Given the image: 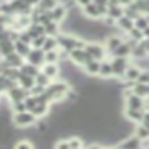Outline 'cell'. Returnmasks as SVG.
I'll use <instances>...</instances> for the list:
<instances>
[{"label": "cell", "instance_id": "12", "mask_svg": "<svg viewBox=\"0 0 149 149\" xmlns=\"http://www.w3.org/2000/svg\"><path fill=\"white\" fill-rule=\"evenodd\" d=\"M125 41V34L123 36H108L104 39V47H106V52H108V56L114 54V50L118 49V47Z\"/></svg>", "mask_w": 149, "mask_h": 149}, {"label": "cell", "instance_id": "6", "mask_svg": "<svg viewBox=\"0 0 149 149\" xmlns=\"http://www.w3.org/2000/svg\"><path fill=\"white\" fill-rule=\"evenodd\" d=\"M84 49H86V52L90 54L93 60H104L106 56H108L106 47L102 45V43H97V41H88Z\"/></svg>", "mask_w": 149, "mask_h": 149}, {"label": "cell", "instance_id": "39", "mask_svg": "<svg viewBox=\"0 0 149 149\" xmlns=\"http://www.w3.org/2000/svg\"><path fill=\"white\" fill-rule=\"evenodd\" d=\"M45 90H47L45 86H39V84H34V86L30 88V93H32V95H41V93H43Z\"/></svg>", "mask_w": 149, "mask_h": 149}, {"label": "cell", "instance_id": "41", "mask_svg": "<svg viewBox=\"0 0 149 149\" xmlns=\"http://www.w3.org/2000/svg\"><path fill=\"white\" fill-rule=\"evenodd\" d=\"M90 2H93V0H74V6H78V8H84V6H88Z\"/></svg>", "mask_w": 149, "mask_h": 149}, {"label": "cell", "instance_id": "30", "mask_svg": "<svg viewBox=\"0 0 149 149\" xmlns=\"http://www.w3.org/2000/svg\"><path fill=\"white\" fill-rule=\"evenodd\" d=\"M132 91L140 97H147V84H142V82H134L132 84Z\"/></svg>", "mask_w": 149, "mask_h": 149}, {"label": "cell", "instance_id": "44", "mask_svg": "<svg viewBox=\"0 0 149 149\" xmlns=\"http://www.w3.org/2000/svg\"><path fill=\"white\" fill-rule=\"evenodd\" d=\"M8 2H11V0H8Z\"/></svg>", "mask_w": 149, "mask_h": 149}, {"label": "cell", "instance_id": "7", "mask_svg": "<svg viewBox=\"0 0 149 149\" xmlns=\"http://www.w3.org/2000/svg\"><path fill=\"white\" fill-rule=\"evenodd\" d=\"M69 60H71L73 65H77V67H84V65L93 58L86 52V49H73L71 52H69Z\"/></svg>", "mask_w": 149, "mask_h": 149}, {"label": "cell", "instance_id": "4", "mask_svg": "<svg viewBox=\"0 0 149 149\" xmlns=\"http://www.w3.org/2000/svg\"><path fill=\"white\" fill-rule=\"evenodd\" d=\"M84 17L91 19V21H102V17H106V11H108V6H99L97 2H90L88 6L80 8Z\"/></svg>", "mask_w": 149, "mask_h": 149}, {"label": "cell", "instance_id": "34", "mask_svg": "<svg viewBox=\"0 0 149 149\" xmlns=\"http://www.w3.org/2000/svg\"><path fill=\"white\" fill-rule=\"evenodd\" d=\"M134 26L140 28V30H146V28L149 26V21H147V17L146 15H140L136 21H134Z\"/></svg>", "mask_w": 149, "mask_h": 149}, {"label": "cell", "instance_id": "36", "mask_svg": "<svg viewBox=\"0 0 149 149\" xmlns=\"http://www.w3.org/2000/svg\"><path fill=\"white\" fill-rule=\"evenodd\" d=\"M45 37H47V34L34 37V39H32V47H34V49H43V45H45Z\"/></svg>", "mask_w": 149, "mask_h": 149}, {"label": "cell", "instance_id": "37", "mask_svg": "<svg viewBox=\"0 0 149 149\" xmlns=\"http://www.w3.org/2000/svg\"><path fill=\"white\" fill-rule=\"evenodd\" d=\"M32 147H36V146L32 142H28V140H21V142L15 143V149H32Z\"/></svg>", "mask_w": 149, "mask_h": 149}, {"label": "cell", "instance_id": "23", "mask_svg": "<svg viewBox=\"0 0 149 149\" xmlns=\"http://www.w3.org/2000/svg\"><path fill=\"white\" fill-rule=\"evenodd\" d=\"M106 15L118 21L119 17H123V15H125V8L121 6V4H116V6H108V11H106Z\"/></svg>", "mask_w": 149, "mask_h": 149}, {"label": "cell", "instance_id": "13", "mask_svg": "<svg viewBox=\"0 0 149 149\" xmlns=\"http://www.w3.org/2000/svg\"><path fill=\"white\" fill-rule=\"evenodd\" d=\"M99 78H104V80H108V78H114V69H112V62H110V58L101 60Z\"/></svg>", "mask_w": 149, "mask_h": 149}, {"label": "cell", "instance_id": "17", "mask_svg": "<svg viewBox=\"0 0 149 149\" xmlns=\"http://www.w3.org/2000/svg\"><path fill=\"white\" fill-rule=\"evenodd\" d=\"M41 71H43L47 77H50L54 80V78L60 77V73H62V67H60V63H43V67H41Z\"/></svg>", "mask_w": 149, "mask_h": 149}, {"label": "cell", "instance_id": "22", "mask_svg": "<svg viewBox=\"0 0 149 149\" xmlns=\"http://www.w3.org/2000/svg\"><path fill=\"white\" fill-rule=\"evenodd\" d=\"M30 50H32V45L30 43H26V41H22V39H17L15 41V52H19L21 56H24V60H26V56H28Z\"/></svg>", "mask_w": 149, "mask_h": 149}, {"label": "cell", "instance_id": "15", "mask_svg": "<svg viewBox=\"0 0 149 149\" xmlns=\"http://www.w3.org/2000/svg\"><path fill=\"white\" fill-rule=\"evenodd\" d=\"M32 112H34V116L37 119H41V118H45L47 114H49V110H50V102H45V101H37L34 106L30 108Z\"/></svg>", "mask_w": 149, "mask_h": 149}, {"label": "cell", "instance_id": "18", "mask_svg": "<svg viewBox=\"0 0 149 149\" xmlns=\"http://www.w3.org/2000/svg\"><path fill=\"white\" fill-rule=\"evenodd\" d=\"M116 147H143V142L140 140L136 134H130V136H127L123 140V142H119V143H116Z\"/></svg>", "mask_w": 149, "mask_h": 149}, {"label": "cell", "instance_id": "24", "mask_svg": "<svg viewBox=\"0 0 149 149\" xmlns=\"http://www.w3.org/2000/svg\"><path fill=\"white\" fill-rule=\"evenodd\" d=\"M134 134H136L142 142H146V140H149V127H147V125H143V123L134 125Z\"/></svg>", "mask_w": 149, "mask_h": 149}, {"label": "cell", "instance_id": "29", "mask_svg": "<svg viewBox=\"0 0 149 149\" xmlns=\"http://www.w3.org/2000/svg\"><path fill=\"white\" fill-rule=\"evenodd\" d=\"M69 149H82L86 147V143H84V140L80 136H69Z\"/></svg>", "mask_w": 149, "mask_h": 149}, {"label": "cell", "instance_id": "20", "mask_svg": "<svg viewBox=\"0 0 149 149\" xmlns=\"http://www.w3.org/2000/svg\"><path fill=\"white\" fill-rule=\"evenodd\" d=\"M84 73L88 77H99V69H101V60H90L86 65H84Z\"/></svg>", "mask_w": 149, "mask_h": 149}, {"label": "cell", "instance_id": "40", "mask_svg": "<svg viewBox=\"0 0 149 149\" xmlns=\"http://www.w3.org/2000/svg\"><path fill=\"white\" fill-rule=\"evenodd\" d=\"M54 147L56 149H69V140H58V142H54Z\"/></svg>", "mask_w": 149, "mask_h": 149}, {"label": "cell", "instance_id": "21", "mask_svg": "<svg viewBox=\"0 0 149 149\" xmlns=\"http://www.w3.org/2000/svg\"><path fill=\"white\" fill-rule=\"evenodd\" d=\"M60 63L62 62V50L54 49V50H47L45 52V63Z\"/></svg>", "mask_w": 149, "mask_h": 149}, {"label": "cell", "instance_id": "25", "mask_svg": "<svg viewBox=\"0 0 149 149\" xmlns=\"http://www.w3.org/2000/svg\"><path fill=\"white\" fill-rule=\"evenodd\" d=\"M19 84H21L22 88H26V90H30L32 86L36 84V77H32V74H26V73H21L19 74Z\"/></svg>", "mask_w": 149, "mask_h": 149}, {"label": "cell", "instance_id": "33", "mask_svg": "<svg viewBox=\"0 0 149 149\" xmlns=\"http://www.w3.org/2000/svg\"><path fill=\"white\" fill-rule=\"evenodd\" d=\"M50 82H52V78H50V77H47V74H45L43 71H39V73L36 74V84H39V86H45V88H47Z\"/></svg>", "mask_w": 149, "mask_h": 149}, {"label": "cell", "instance_id": "42", "mask_svg": "<svg viewBox=\"0 0 149 149\" xmlns=\"http://www.w3.org/2000/svg\"><path fill=\"white\" fill-rule=\"evenodd\" d=\"M146 17H147V21H149V13H146Z\"/></svg>", "mask_w": 149, "mask_h": 149}, {"label": "cell", "instance_id": "35", "mask_svg": "<svg viewBox=\"0 0 149 149\" xmlns=\"http://www.w3.org/2000/svg\"><path fill=\"white\" fill-rule=\"evenodd\" d=\"M28 110V106H26V102L24 101H15V102H11V112L15 114V112H24Z\"/></svg>", "mask_w": 149, "mask_h": 149}, {"label": "cell", "instance_id": "11", "mask_svg": "<svg viewBox=\"0 0 149 149\" xmlns=\"http://www.w3.org/2000/svg\"><path fill=\"white\" fill-rule=\"evenodd\" d=\"M26 62L34 63V65H37V67H43V63H45V50L43 49H34V47H32V50L26 56Z\"/></svg>", "mask_w": 149, "mask_h": 149}, {"label": "cell", "instance_id": "28", "mask_svg": "<svg viewBox=\"0 0 149 149\" xmlns=\"http://www.w3.org/2000/svg\"><path fill=\"white\" fill-rule=\"evenodd\" d=\"M0 50H2V56L11 54L13 50H15V41H13V39H6V41H2V43H0Z\"/></svg>", "mask_w": 149, "mask_h": 149}, {"label": "cell", "instance_id": "43", "mask_svg": "<svg viewBox=\"0 0 149 149\" xmlns=\"http://www.w3.org/2000/svg\"><path fill=\"white\" fill-rule=\"evenodd\" d=\"M0 58H4V56H2V50H0Z\"/></svg>", "mask_w": 149, "mask_h": 149}, {"label": "cell", "instance_id": "31", "mask_svg": "<svg viewBox=\"0 0 149 149\" xmlns=\"http://www.w3.org/2000/svg\"><path fill=\"white\" fill-rule=\"evenodd\" d=\"M125 36H127V37H130V39H134V41H138V43H140V41L143 39V30H140V28H136V26H134L132 30H129Z\"/></svg>", "mask_w": 149, "mask_h": 149}, {"label": "cell", "instance_id": "1", "mask_svg": "<svg viewBox=\"0 0 149 149\" xmlns=\"http://www.w3.org/2000/svg\"><path fill=\"white\" fill-rule=\"evenodd\" d=\"M71 91V86H69V82L65 80H58V78H54L52 82L47 86V95H49L50 102H58V101H63L67 99V93Z\"/></svg>", "mask_w": 149, "mask_h": 149}, {"label": "cell", "instance_id": "16", "mask_svg": "<svg viewBox=\"0 0 149 149\" xmlns=\"http://www.w3.org/2000/svg\"><path fill=\"white\" fill-rule=\"evenodd\" d=\"M116 28H118L119 32H123V34H127L129 30H132V28H134V19H130L127 15L119 17L118 21H116Z\"/></svg>", "mask_w": 149, "mask_h": 149}, {"label": "cell", "instance_id": "2", "mask_svg": "<svg viewBox=\"0 0 149 149\" xmlns=\"http://www.w3.org/2000/svg\"><path fill=\"white\" fill-rule=\"evenodd\" d=\"M58 43H60V49H62V50H65V52H71L73 49H84L88 41L82 39V37H78V36L62 32V34L58 36Z\"/></svg>", "mask_w": 149, "mask_h": 149}, {"label": "cell", "instance_id": "38", "mask_svg": "<svg viewBox=\"0 0 149 149\" xmlns=\"http://www.w3.org/2000/svg\"><path fill=\"white\" fill-rule=\"evenodd\" d=\"M136 82H142V84H149V69H143L142 73H140L138 80Z\"/></svg>", "mask_w": 149, "mask_h": 149}, {"label": "cell", "instance_id": "27", "mask_svg": "<svg viewBox=\"0 0 149 149\" xmlns=\"http://www.w3.org/2000/svg\"><path fill=\"white\" fill-rule=\"evenodd\" d=\"M45 34L47 36H60V34H62V30H60V22L50 21L49 24H45Z\"/></svg>", "mask_w": 149, "mask_h": 149}, {"label": "cell", "instance_id": "3", "mask_svg": "<svg viewBox=\"0 0 149 149\" xmlns=\"http://www.w3.org/2000/svg\"><path fill=\"white\" fill-rule=\"evenodd\" d=\"M11 121L19 129H28V127H32V125H36L39 119L34 116L32 110H24V112H15V114L11 116Z\"/></svg>", "mask_w": 149, "mask_h": 149}, {"label": "cell", "instance_id": "14", "mask_svg": "<svg viewBox=\"0 0 149 149\" xmlns=\"http://www.w3.org/2000/svg\"><path fill=\"white\" fill-rule=\"evenodd\" d=\"M140 73H142V69H140L136 63H130L129 67H127V71H125V74H123V78H121V80H123V82H136L138 77H140Z\"/></svg>", "mask_w": 149, "mask_h": 149}, {"label": "cell", "instance_id": "5", "mask_svg": "<svg viewBox=\"0 0 149 149\" xmlns=\"http://www.w3.org/2000/svg\"><path fill=\"white\" fill-rule=\"evenodd\" d=\"M110 62H112V69H114V78L121 80V78H123V74H125V71H127V67L130 65V62H132V60H130L129 56H112Z\"/></svg>", "mask_w": 149, "mask_h": 149}, {"label": "cell", "instance_id": "26", "mask_svg": "<svg viewBox=\"0 0 149 149\" xmlns=\"http://www.w3.org/2000/svg\"><path fill=\"white\" fill-rule=\"evenodd\" d=\"M54 49H60V43H58V36H47L45 37V45H43V50H54Z\"/></svg>", "mask_w": 149, "mask_h": 149}, {"label": "cell", "instance_id": "8", "mask_svg": "<svg viewBox=\"0 0 149 149\" xmlns=\"http://www.w3.org/2000/svg\"><path fill=\"white\" fill-rule=\"evenodd\" d=\"M28 95H30V90L22 88L21 84H17V86H13L11 90H8V91H6V97L9 99V102H15V101H24Z\"/></svg>", "mask_w": 149, "mask_h": 149}, {"label": "cell", "instance_id": "9", "mask_svg": "<svg viewBox=\"0 0 149 149\" xmlns=\"http://www.w3.org/2000/svg\"><path fill=\"white\" fill-rule=\"evenodd\" d=\"M50 15H52V21H56V22H62L67 19V15H69V6L67 4H63V2H60L58 6H54L52 9H50Z\"/></svg>", "mask_w": 149, "mask_h": 149}, {"label": "cell", "instance_id": "32", "mask_svg": "<svg viewBox=\"0 0 149 149\" xmlns=\"http://www.w3.org/2000/svg\"><path fill=\"white\" fill-rule=\"evenodd\" d=\"M60 4V0H39V9H43V11H50L54 6H58Z\"/></svg>", "mask_w": 149, "mask_h": 149}, {"label": "cell", "instance_id": "10", "mask_svg": "<svg viewBox=\"0 0 149 149\" xmlns=\"http://www.w3.org/2000/svg\"><path fill=\"white\" fill-rule=\"evenodd\" d=\"M123 118L127 119L129 123L138 125V123H142V119H143V110H140V108H127V106H125V108H123Z\"/></svg>", "mask_w": 149, "mask_h": 149}, {"label": "cell", "instance_id": "19", "mask_svg": "<svg viewBox=\"0 0 149 149\" xmlns=\"http://www.w3.org/2000/svg\"><path fill=\"white\" fill-rule=\"evenodd\" d=\"M4 60H6V63L9 65V67H19V69H21V65L26 62V60H24V56H21L19 52H15V50H13L11 54L4 56Z\"/></svg>", "mask_w": 149, "mask_h": 149}]
</instances>
